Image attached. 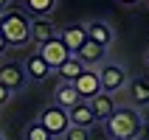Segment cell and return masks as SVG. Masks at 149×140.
<instances>
[{"instance_id": "cell-1", "label": "cell", "mask_w": 149, "mask_h": 140, "mask_svg": "<svg viewBox=\"0 0 149 140\" xmlns=\"http://www.w3.org/2000/svg\"><path fill=\"white\" fill-rule=\"evenodd\" d=\"M107 134L116 140H135L143 129V118L135 107H116V112L104 121Z\"/></svg>"}, {"instance_id": "cell-2", "label": "cell", "mask_w": 149, "mask_h": 140, "mask_svg": "<svg viewBox=\"0 0 149 140\" xmlns=\"http://www.w3.org/2000/svg\"><path fill=\"white\" fill-rule=\"evenodd\" d=\"M0 34L8 45H25L31 42V20L25 17L23 8H6L0 14Z\"/></svg>"}, {"instance_id": "cell-3", "label": "cell", "mask_w": 149, "mask_h": 140, "mask_svg": "<svg viewBox=\"0 0 149 140\" xmlns=\"http://www.w3.org/2000/svg\"><path fill=\"white\" fill-rule=\"evenodd\" d=\"M96 73H99V84H101V92H110V95H116L127 87L130 81V73H127L124 65H118V62H101L96 67Z\"/></svg>"}, {"instance_id": "cell-4", "label": "cell", "mask_w": 149, "mask_h": 140, "mask_svg": "<svg viewBox=\"0 0 149 140\" xmlns=\"http://www.w3.org/2000/svg\"><path fill=\"white\" fill-rule=\"evenodd\" d=\"M45 129H48V134L54 140H59L62 134L70 129V118H68V109H62L59 104H51V107H45L40 112V118H37Z\"/></svg>"}, {"instance_id": "cell-5", "label": "cell", "mask_w": 149, "mask_h": 140, "mask_svg": "<svg viewBox=\"0 0 149 140\" xmlns=\"http://www.w3.org/2000/svg\"><path fill=\"white\" fill-rule=\"evenodd\" d=\"M76 87V92H79V98L82 101H90L93 95H99L101 92V84H99V73L93 70V67H84L82 73L76 76L73 81H70Z\"/></svg>"}, {"instance_id": "cell-6", "label": "cell", "mask_w": 149, "mask_h": 140, "mask_svg": "<svg viewBox=\"0 0 149 140\" xmlns=\"http://www.w3.org/2000/svg\"><path fill=\"white\" fill-rule=\"evenodd\" d=\"M37 53H40V56L48 62V67H51V70H56V67L62 65L68 56H70V50L65 48V42L59 39V37H54V39H48L45 45H40V50H37Z\"/></svg>"}, {"instance_id": "cell-7", "label": "cell", "mask_w": 149, "mask_h": 140, "mask_svg": "<svg viewBox=\"0 0 149 140\" xmlns=\"http://www.w3.org/2000/svg\"><path fill=\"white\" fill-rule=\"evenodd\" d=\"M0 84L6 87V90L17 92L25 87V70L23 65H17V62H6V65H0Z\"/></svg>"}, {"instance_id": "cell-8", "label": "cell", "mask_w": 149, "mask_h": 140, "mask_svg": "<svg viewBox=\"0 0 149 140\" xmlns=\"http://www.w3.org/2000/svg\"><path fill=\"white\" fill-rule=\"evenodd\" d=\"M73 56L79 59L84 67H93V70H96L101 62H107V48H104V45H96V42H90V39H87L82 48L73 53Z\"/></svg>"}, {"instance_id": "cell-9", "label": "cell", "mask_w": 149, "mask_h": 140, "mask_svg": "<svg viewBox=\"0 0 149 140\" xmlns=\"http://www.w3.org/2000/svg\"><path fill=\"white\" fill-rule=\"evenodd\" d=\"M56 37L65 42V48L70 50V53H76V50H79L84 42H87V31H84V23L65 25V28H59V34H56Z\"/></svg>"}, {"instance_id": "cell-10", "label": "cell", "mask_w": 149, "mask_h": 140, "mask_svg": "<svg viewBox=\"0 0 149 140\" xmlns=\"http://www.w3.org/2000/svg\"><path fill=\"white\" fill-rule=\"evenodd\" d=\"M84 31H87V39L96 42V45H104V48L113 45V28L104 20H87L84 23Z\"/></svg>"}, {"instance_id": "cell-11", "label": "cell", "mask_w": 149, "mask_h": 140, "mask_svg": "<svg viewBox=\"0 0 149 140\" xmlns=\"http://www.w3.org/2000/svg\"><path fill=\"white\" fill-rule=\"evenodd\" d=\"M59 34V28L51 23L48 17H34L31 20V42L34 45H45L48 39H54Z\"/></svg>"}, {"instance_id": "cell-12", "label": "cell", "mask_w": 149, "mask_h": 140, "mask_svg": "<svg viewBox=\"0 0 149 140\" xmlns=\"http://www.w3.org/2000/svg\"><path fill=\"white\" fill-rule=\"evenodd\" d=\"M90 109H93V115H96V123H104L113 112H116V95H110V92H99V95H93L90 101Z\"/></svg>"}, {"instance_id": "cell-13", "label": "cell", "mask_w": 149, "mask_h": 140, "mask_svg": "<svg viewBox=\"0 0 149 140\" xmlns=\"http://www.w3.org/2000/svg\"><path fill=\"white\" fill-rule=\"evenodd\" d=\"M68 118H70V126H82V129H90L96 126V115L87 101H76L73 107L68 109Z\"/></svg>"}, {"instance_id": "cell-14", "label": "cell", "mask_w": 149, "mask_h": 140, "mask_svg": "<svg viewBox=\"0 0 149 140\" xmlns=\"http://www.w3.org/2000/svg\"><path fill=\"white\" fill-rule=\"evenodd\" d=\"M23 70H25V79H31V81H45V79L51 76L48 62H45V59H42L40 53H31V56L25 59Z\"/></svg>"}, {"instance_id": "cell-15", "label": "cell", "mask_w": 149, "mask_h": 140, "mask_svg": "<svg viewBox=\"0 0 149 140\" xmlns=\"http://www.w3.org/2000/svg\"><path fill=\"white\" fill-rule=\"evenodd\" d=\"M127 92H130V101L132 107H149V81L146 79H130L127 81Z\"/></svg>"}, {"instance_id": "cell-16", "label": "cell", "mask_w": 149, "mask_h": 140, "mask_svg": "<svg viewBox=\"0 0 149 140\" xmlns=\"http://www.w3.org/2000/svg\"><path fill=\"white\" fill-rule=\"evenodd\" d=\"M76 101H82V98H79V92H76V87L70 81H62L56 87V92H54V104H59L62 109H70Z\"/></svg>"}, {"instance_id": "cell-17", "label": "cell", "mask_w": 149, "mask_h": 140, "mask_svg": "<svg viewBox=\"0 0 149 140\" xmlns=\"http://www.w3.org/2000/svg\"><path fill=\"white\" fill-rule=\"evenodd\" d=\"M82 70H84V65H82V62H79V59L73 56V53H70V56H68L65 62H62V65L56 67V73H59V79H62V81H73V79H76L79 73H82Z\"/></svg>"}, {"instance_id": "cell-18", "label": "cell", "mask_w": 149, "mask_h": 140, "mask_svg": "<svg viewBox=\"0 0 149 140\" xmlns=\"http://www.w3.org/2000/svg\"><path fill=\"white\" fill-rule=\"evenodd\" d=\"M23 6L28 14L34 17H48L54 8H56V0H23Z\"/></svg>"}, {"instance_id": "cell-19", "label": "cell", "mask_w": 149, "mask_h": 140, "mask_svg": "<svg viewBox=\"0 0 149 140\" xmlns=\"http://www.w3.org/2000/svg\"><path fill=\"white\" fill-rule=\"evenodd\" d=\"M23 137H25V140H54V137L48 134V129H45L40 121H34V123L25 126V134H23Z\"/></svg>"}, {"instance_id": "cell-20", "label": "cell", "mask_w": 149, "mask_h": 140, "mask_svg": "<svg viewBox=\"0 0 149 140\" xmlns=\"http://www.w3.org/2000/svg\"><path fill=\"white\" fill-rule=\"evenodd\" d=\"M59 140H93V134H90V129H82V126H70L65 134Z\"/></svg>"}, {"instance_id": "cell-21", "label": "cell", "mask_w": 149, "mask_h": 140, "mask_svg": "<svg viewBox=\"0 0 149 140\" xmlns=\"http://www.w3.org/2000/svg\"><path fill=\"white\" fill-rule=\"evenodd\" d=\"M11 95H14V92H11V90H6V87L0 84V107H6L8 101H11Z\"/></svg>"}, {"instance_id": "cell-22", "label": "cell", "mask_w": 149, "mask_h": 140, "mask_svg": "<svg viewBox=\"0 0 149 140\" xmlns=\"http://www.w3.org/2000/svg\"><path fill=\"white\" fill-rule=\"evenodd\" d=\"M6 48H8V42L3 39V34H0V53H6Z\"/></svg>"}, {"instance_id": "cell-23", "label": "cell", "mask_w": 149, "mask_h": 140, "mask_svg": "<svg viewBox=\"0 0 149 140\" xmlns=\"http://www.w3.org/2000/svg\"><path fill=\"white\" fill-rule=\"evenodd\" d=\"M8 3H11V0H0V14H3V11L8 8Z\"/></svg>"}, {"instance_id": "cell-24", "label": "cell", "mask_w": 149, "mask_h": 140, "mask_svg": "<svg viewBox=\"0 0 149 140\" xmlns=\"http://www.w3.org/2000/svg\"><path fill=\"white\" fill-rule=\"evenodd\" d=\"M118 3H124V6H132V3H138V0H118Z\"/></svg>"}, {"instance_id": "cell-25", "label": "cell", "mask_w": 149, "mask_h": 140, "mask_svg": "<svg viewBox=\"0 0 149 140\" xmlns=\"http://www.w3.org/2000/svg\"><path fill=\"white\" fill-rule=\"evenodd\" d=\"M0 140H6V134H3V132H0Z\"/></svg>"}, {"instance_id": "cell-26", "label": "cell", "mask_w": 149, "mask_h": 140, "mask_svg": "<svg viewBox=\"0 0 149 140\" xmlns=\"http://www.w3.org/2000/svg\"><path fill=\"white\" fill-rule=\"evenodd\" d=\"M146 65H149V50H146Z\"/></svg>"}, {"instance_id": "cell-27", "label": "cell", "mask_w": 149, "mask_h": 140, "mask_svg": "<svg viewBox=\"0 0 149 140\" xmlns=\"http://www.w3.org/2000/svg\"><path fill=\"white\" fill-rule=\"evenodd\" d=\"M110 140H116V137H110Z\"/></svg>"}]
</instances>
